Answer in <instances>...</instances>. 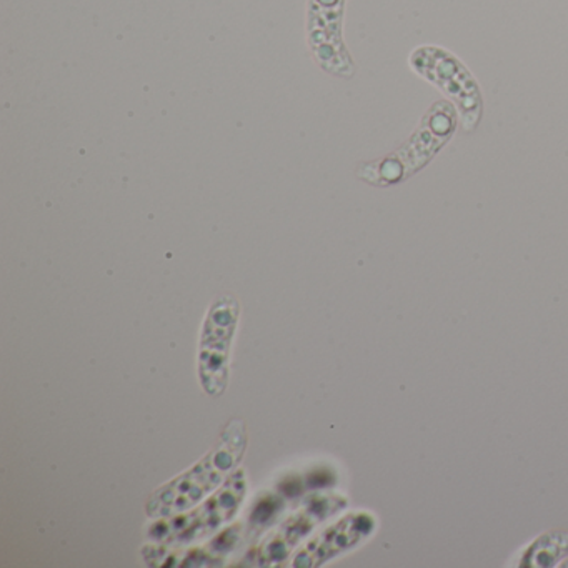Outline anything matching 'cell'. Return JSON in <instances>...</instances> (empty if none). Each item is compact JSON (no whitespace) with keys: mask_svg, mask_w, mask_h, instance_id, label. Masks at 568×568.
<instances>
[{"mask_svg":"<svg viewBox=\"0 0 568 568\" xmlns=\"http://www.w3.org/2000/svg\"><path fill=\"white\" fill-rule=\"evenodd\" d=\"M344 504V498L337 495H317L312 498L297 514L278 525L277 530L272 531L258 548L252 550L245 557L244 565L271 567L281 564L318 524L341 510Z\"/></svg>","mask_w":568,"mask_h":568,"instance_id":"3957f363","label":"cell"},{"mask_svg":"<svg viewBox=\"0 0 568 568\" xmlns=\"http://www.w3.org/2000/svg\"><path fill=\"white\" fill-rule=\"evenodd\" d=\"M237 317L232 297L219 298L209 312L201 345V378L209 394H222L227 384L229 347Z\"/></svg>","mask_w":568,"mask_h":568,"instance_id":"277c9868","label":"cell"},{"mask_svg":"<svg viewBox=\"0 0 568 568\" xmlns=\"http://www.w3.org/2000/svg\"><path fill=\"white\" fill-rule=\"evenodd\" d=\"M372 530V518L365 514L348 515L337 524L305 545L294 557L292 565L297 568H312L337 557L342 551L355 547Z\"/></svg>","mask_w":568,"mask_h":568,"instance_id":"5b68a950","label":"cell"},{"mask_svg":"<svg viewBox=\"0 0 568 568\" xmlns=\"http://www.w3.org/2000/svg\"><path fill=\"white\" fill-rule=\"evenodd\" d=\"M245 444L247 437L244 424L232 422L219 438L214 450L209 452L191 470L179 475L152 495L145 507L149 517H172L195 507V504L215 490L227 477L229 471L241 462Z\"/></svg>","mask_w":568,"mask_h":568,"instance_id":"6da1fadb","label":"cell"},{"mask_svg":"<svg viewBox=\"0 0 568 568\" xmlns=\"http://www.w3.org/2000/svg\"><path fill=\"white\" fill-rule=\"evenodd\" d=\"M245 488L247 485H245L244 471H237L229 478L222 490L209 498L201 507L181 517L174 515V518H161L149 534L165 547H182V545L201 540L237 514L245 497Z\"/></svg>","mask_w":568,"mask_h":568,"instance_id":"7a4b0ae2","label":"cell"}]
</instances>
